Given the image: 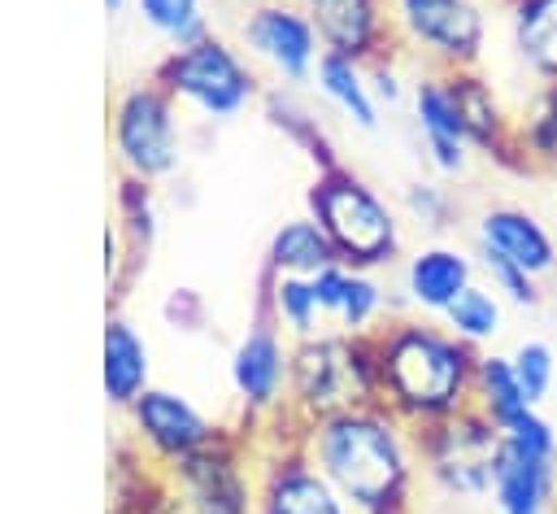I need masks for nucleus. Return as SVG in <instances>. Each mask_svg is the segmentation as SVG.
Here are the masks:
<instances>
[{"mask_svg": "<svg viewBox=\"0 0 557 514\" xmlns=\"http://www.w3.org/2000/svg\"><path fill=\"white\" fill-rule=\"evenodd\" d=\"M300 449L357 514H413L418 436L383 401L300 427Z\"/></svg>", "mask_w": 557, "mask_h": 514, "instance_id": "1", "label": "nucleus"}, {"mask_svg": "<svg viewBox=\"0 0 557 514\" xmlns=\"http://www.w3.org/2000/svg\"><path fill=\"white\" fill-rule=\"evenodd\" d=\"M374 362H379V401L413 431L470 409L479 348L457 340L440 318L426 314L387 318L374 331Z\"/></svg>", "mask_w": 557, "mask_h": 514, "instance_id": "2", "label": "nucleus"}, {"mask_svg": "<svg viewBox=\"0 0 557 514\" xmlns=\"http://www.w3.org/2000/svg\"><path fill=\"white\" fill-rule=\"evenodd\" d=\"M374 401H379L374 335L318 331L292 344L287 405L300 418V427L357 409V405H374Z\"/></svg>", "mask_w": 557, "mask_h": 514, "instance_id": "3", "label": "nucleus"}, {"mask_svg": "<svg viewBox=\"0 0 557 514\" xmlns=\"http://www.w3.org/2000/svg\"><path fill=\"white\" fill-rule=\"evenodd\" d=\"M305 205H309V218L335 244V253H339L344 266L379 270V266H392L396 261V253H400V218L352 170H344V166L318 170Z\"/></svg>", "mask_w": 557, "mask_h": 514, "instance_id": "4", "label": "nucleus"}, {"mask_svg": "<svg viewBox=\"0 0 557 514\" xmlns=\"http://www.w3.org/2000/svg\"><path fill=\"white\" fill-rule=\"evenodd\" d=\"M418 466L431 492L448 505H487L500 457V427L479 409H461L431 427H418Z\"/></svg>", "mask_w": 557, "mask_h": 514, "instance_id": "5", "label": "nucleus"}, {"mask_svg": "<svg viewBox=\"0 0 557 514\" xmlns=\"http://www.w3.org/2000/svg\"><path fill=\"white\" fill-rule=\"evenodd\" d=\"M487 505L492 514H557V423L544 409L500 431Z\"/></svg>", "mask_w": 557, "mask_h": 514, "instance_id": "6", "label": "nucleus"}, {"mask_svg": "<svg viewBox=\"0 0 557 514\" xmlns=\"http://www.w3.org/2000/svg\"><path fill=\"white\" fill-rule=\"evenodd\" d=\"M392 30L431 70H479L492 35L487 0H392Z\"/></svg>", "mask_w": 557, "mask_h": 514, "instance_id": "7", "label": "nucleus"}, {"mask_svg": "<svg viewBox=\"0 0 557 514\" xmlns=\"http://www.w3.org/2000/svg\"><path fill=\"white\" fill-rule=\"evenodd\" d=\"M157 83L174 100H187L191 109H200L205 118H235L257 100V78L248 70V61L213 35L178 44L161 61Z\"/></svg>", "mask_w": 557, "mask_h": 514, "instance_id": "8", "label": "nucleus"}, {"mask_svg": "<svg viewBox=\"0 0 557 514\" xmlns=\"http://www.w3.org/2000/svg\"><path fill=\"white\" fill-rule=\"evenodd\" d=\"M248 52L257 61H265L283 83H305L313 78V65L322 57V39L309 22V13L300 4L287 0H261L248 9L244 26H239Z\"/></svg>", "mask_w": 557, "mask_h": 514, "instance_id": "9", "label": "nucleus"}, {"mask_svg": "<svg viewBox=\"0 0 557 514\" xmlns=\"http://www.w3.org/2000/svg\"><path fill=\"white\" fill-rule=\"evenodd\" d=\"M113 139L122 161L139 179L170 174L178 161V126H174V96L165 87H135L117 105Z\"/></svg>", "mask_w": 557, "mask_h": 514, "instance_id": "10", "label": "nucleus"}, {"mask_svg": "<svg viewBox=\"0 0 557 514\" xmlns=\"http://www.w3.org/2000/svg\"><path fill=\"white\" fill-rule=\"evenodd\" d=\"M252 514H357V510L309 462V453L300 449V436H296L287 449L265 457V466L257 475Z\"/></svg>", "mask_w": 557, "mask_h": 514, "instance_id": "11", "label": "nucleus"}, {"mask_svg": "<svg viewBox=\"0 0 557 514\" xmlns=\"http://www.w3.org/2000/svg\"><path fill=\"white\" fill-rule=\"evenodd\" d=\"M287 375H292V348L283 344V331L270 314L257 309L248 335L231 353V383L248 414H278L287 405Z\"/></svg>", "mask_w": 557, "mask_h": 514, "instance_id": "12", "label": "nucleus"}, {"mask_svg": "<svg viewBox=\"0 0 557 514\" xmlns=\"http://www.w3.org/2000/svg\"><path fill=\"white\" fill-rule=\"evenodd\" d=\"M409 118H413V131H418V144H422V157L431 166V174L440 179H461L470 170V139H466V126L457 118V105L448 96V83L440 70H426L413 78L409 87Z\"/></svg>", "mask_w": 557, "mask_h": 514, "instance_id": "13", "label": "nucleus"}, {"mask_svg": "<svg viewBox=\"0 0 557 514\" xmlns=\"http://www.w3.org/2000/svg\"><path fill=\"white\" fill-rule=\"evenodd\" d=\"M444 83L470 148L483 152L492 166L513 170V100H505V91L483 70H448Z\"/></svg>", "mask_w": 557, "mask_h": 514, "instance_id": "14", "label": "nucleus"}, {"mask_svg": "<svg viewBox=\"0 0 557 514\" xmlns=\"http://www.w3.org/2000/svg\"><path fill=\"white\" fill-rule=\"evenodd\" d=\"M470 283H479L474 248H457V244H448V240L418 244V248L405 257V270H400L405 305H409L413 314H426V318H440Z\"/></svg>", "mask_w": 557, "mask_h": 514, "instance_id": "15", "label": "nucleus"}, {"mask_svg": "<svg viewBox=\"0 0 557 514\" xmlns=\"http://www.w3.org/2000/svg\"><path fill=\"white\" fill-rule=\"evenodd\" d=\"M300 9L309 13L326 52H344L366 65L387 57L383 48L396 30H392V13L383 9V0H300Z\"/></svg>", "mask_w": 557, "mask_h": 514, "instance_id": "16", "label": "nucleus"}, {"mask_svg": "<svg viewBox=\"0 0 557 514\" xmlns=\"http://www.w3.org/2000/svg\"><path fill=\"white\" fill-rule=\"evenodd\" d=\"M474 248L500 253L513 266L531 270L535 279H548L557 270L553 227L540 213H531L527 205H487L474 222Z\"/></svg>", "mask_w": 557, "mask_h": 514, "instance_id": "17", "label": "nucleus"}, {"mask_svg": "<svg viewBox=\"0 0 557 514\" xmlns=\"http://www.w3.org/2000/svg\"><path fill=\"white\" fill-rule=\"evenodd\" d=\"M318 305H322V322L326 331H348V335H374L387 322V292L374 279V270H357V266H326L313 279Z\"/></svg>", "mask_w": 557, "mask_h": 514, "instance_id": "18", "label": "nucleus"}, {"mask_svg": "<svg viewBox=\"0 0 557 514\" xmlns=\"http://www.w3.org/2000/svg\"><path fill=\"white\" fill-rule=\"evenodd\" d=\"M139 431L148 436L152 449H161L165 457L183 462L200 449H209L218 440V427L178 392H165V388H144L131 405Z\"/></svg>", "mask_w": 557, "mask_h": 514, "instance_id": "19", "label": "nucleus"}, {"mask_svg": "<svg viewBox=\"0 0 557 514\" xmlns=\"http://www.w3.org/2000/svg\"><path fill=\"white\" fill-rule=\"evenodd\" d=\"M500 22L522 78L557 83V0H500Z\"/></svg>", "mask_w": 557, "mask_h": 514, "instance_id": "20", "label": "nucleus"}, {"mask_svg": "<svg viewBox=\"0 0 557 514\" xmlns=\"http://www.w3.org/2000/svg\"><path fill=\"white\" fill-rule=\"evenodd\" d=\"M513 170L557 174V83H535L513 100Z\"/></svg>", "mask_w": 557, "mask_h": 514, "instance_id": "21", "label": "nucleus"}, {"mask_svg": "<svg viewBox=\"0 0 557 514\" xmlns=\"http://www.w3.org/2000/svg\"><path fill=\"white\" fill-rule=\"evenodd\" d=\"M313 87H318V96H322L331 109H339L357 131H374V126H379V100H374V91H370L366 61L322 48V57H318V65H313Z\"/></svg>", "mask_w": 557, "mask_h": 514, "instance_id": "22", "label": "nucleus"}, {"mask_svg": "<svg viewBox=\"0 0 557 514\" xmlns=\"http://www.w3.org/2000/svg\"><path fill=\"white\" fill-rule=\"evenodd\" d=\"M470 409H479L487 423H496V427L505 431V427H513L518 418H527V414H531V409H540V405H531V401H527V392H522V383H518V375H513L509 353L483 348V353H479V362H474Z\"/></svg>", "mask_w": 557, "mask_h": 514, "instance_id": "23", "label": "nucleus"}, {"mask_svg": "<svg viewBox=\"0 0 557 514\" xmlns=\"http://www.w3.org/2000/svg\"><path fill=\"white\" fill-rule=\"evenodd\" d=\"M339 253L335 244L326 240V231L305 213V218H292L283 222L270 244H265V274H296V279H313L318 270L335 266Z\"/></svg>", "mask_w": 557, "mask_h": 514, "instance_id": "24", "label": "nucleus"}, {"mask_svg": "<svg viewBox=\"0 0 557 514\" xmlns=\"http://www.w3.org/2000/svg\"><path fill=\"white\" fill-rule=\"evenodd\" d=\"M257 309L270 314L296 340H309V335L326 331L313 283L309 279H296V274H261V301H257Z\"/></svg>", "mask_w": 557, "mask_h": 514, "instance_id": "25", "label": "nucleus"}, {"mask_svg": "<svg viewBox=\"0 0 557 514\" xmlns=\"http://www.w3.org/2000/svg\"><path fill=\"white\" fill-rule=\"evenodd\" d=\"M148 383V348L131 331V322L109 318L104 327V392L113 405H135Z\"/></svg>", "mask_w": 557, "mask_h": 514, "instance_id": "26", "label": "nucleus"}, {"mask_svg": "<svg viewBox=\"0 0 557 514\" xmlns=\"http://www.w3.org/2000/svg\"><path fill=\"white\" fill-rule=\"evenodd\" d=\"M505 301L479 279V283H470L444 314H440V322L457 335V340H466L470 348H492L496 340H500V331H505Z\"/></svg>", "mask_w": 557, "mask_h": 514, "instance_id": "27", "label": "nucleus"}, {"mask_svg": "<svg viewBox=\"0 0 557 514\" xmlns=\"http://www.w3.org/2000/svg\"><path fill=\"white\" fill-rule=\"evenodd\" d=\"M265 118H270V126H274V131H283L296 148H305V152L318 161V170L339 166V161H335V152H331V144H326V135H322V126H318V118H313L309 109H300L292 96L270 91V96H265Z\"/></svg>", "mask_w": 557, "mask_h": 514, "instance_id": "28", "label": "nucleus"}, {"mask_svg": "<svg viewBox=\"0 0 557 514\" xmlns=\"http://www.w3.org/2000/svg\"><path fill=\"white\" fill-rule=\"evenodd\" d=\"M453 179H440V174H426V179H413V183H405V192H400V205H405V213L422 227V231H448L453 222H457V196H453V187H448Z\"/></svg>", "mask_w": 557, "mask_h": 514, "instance_id": "29", "label": "nucleus"}, {"mask_svg": "<svg viewBox=\"0 0 557 514\" xmlns=\"http://www.w3.org/2000/svg\"><path fill=\"white\" fill-rule=\"evenodd\" d=\"M474 261H479V279L509 305V309H535L544 301L540 292V279L522 266H513L509 257L500 253H487V248H474Z\"/></svg>", "mask_w": 557, "mask_h": 514, "instance_id": "30", "label": "nucleus"}, {"mask_svg": "<svg viewBox=\"0 0 557 514\" xmlns=\"http://www.w3.org/2000/svg\"><path fill=\"white\" fill-rule=\"evenodd\" d=\"M509 362H513V375H518L527 401L544 409V401H548L553 388H557V348H553L548 340H540V335H522V340L509 348Z\"/></svg>", "mask_w": 557, "mask_h": 514, "instance_id": "31", "label": "nucleus"}, {"mask_svg": "<svg viewBox=\"0 0 557 514\" xmlns=\"http://www.w3.org/2000/svg\"><path fill=\"white\" fill-rule=\"evenodd\" d=\"M139 13L152 30H161L174 44H191V39L209 35L205 17H200V0H139Z\"/></svg>", "mask_w": 557, "mask_h": 514, "instance_id": "32", "label": "nucleus"}, {"mask_svg": "<svg viewBox=\"0 0 557 514\" xmlns=\"http://www.w3.org/2000/svg\"><path fill=\"white\" fill-rule=\"evenodd\" d=\"M366 74H370V91H374V100H379V109L387 105H400V100H409V87H405V78H400V70L387 61V57H379V61H370L366 65Z\"/></svg>", "mask_w": 557, "mask_h": 514, "instance_id": "33", "label": "nucleus"}, {"mask_svg": "<svg viewBox=\"0 0 557 514\" xmlns=\"http://www.w3.org/2000/svg\"><path fill=\"white\" fill-rule=\"evenodd\" d=\"M165 314H170L174 322H183V331H196V322H200V301H196V292H191V287H178V292L170 296Z\"/></svg>", "mask_w": 557, "mask_h": 514, "instance_id": "34", "label": "nucleus"}, {"mask_svg": "<svg viewBox=\"0 0 557 514\" xmlns=\"http://www.w3.org/2000/svg\"><path fill=\"white\" fill-rule=\"evenodd\" d=\"M548 227H553V240H557V192H553V209H548Z\"/></svg>", "mask_w": 557, "mask_h": 514, "instance_id": "35", "label": "nucleus"}, {"mask_svg": "<svg viewBox=\"0 0 557 514\" xmlns=\"http://www.w3.org/2000/svg\"><path fill=\"white\" fill-rule=\"evenodd\" d=\"M431 514H461L457 505H444V510H431Z\"/></svg>", "mask_w": 557, "mask_h": 514, "instance_id": "36", "label": "nucleus"}, {"mask_svg": "<svg viewBox=\"0 0 557 514\" xmlns=\"http://www.w3.org/2000/svg\"><path fill=\"white\" fill-rule=\"evenodd\" d=\"M104 4H109V13H117V9H122V0H104Z\"/></svg>", "mask_w": 557, "mask_h": 514, "instance_id": "37", "label": "nucleus"}]
</instances>
